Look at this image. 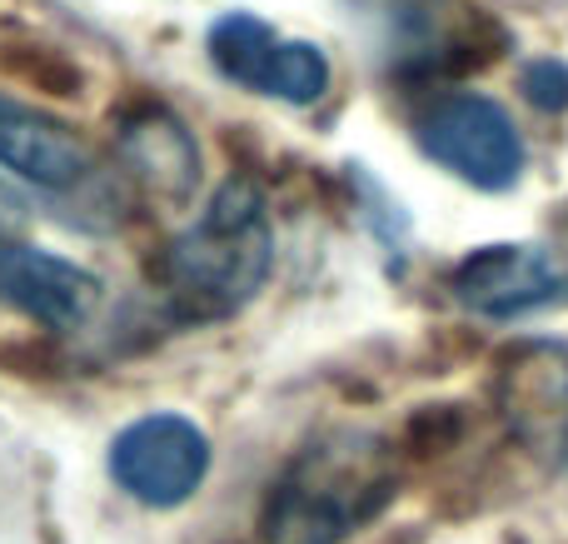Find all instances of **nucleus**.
<instances>
[{"label":"nucleus","mask_w":568,"mask_h":544,"mask_svg":"<svg viewBox=\"0 0 568 544\" xmlns=\"http://www.w3.org/2000/svg\"><path fill=\"white\" fill-rule=\"evenodd\" d=\"M270 265H275V225L265 195L250 180H225L210 205L165 245L160 280L180 315L220 320L260 295Z\"/></svg>","instance_id":"obj_1"},{"label":"nucleus","mask_w":568,"mask_h":544,"mask_svg":"<svg viewBox=\"0 0 568 544\" xmlns=\"http://www.w3.org/2000/svg\"><path fill=\"white\" fill-rule=\"evenodd\" d=\"M394 495V470L369 435H329L310 445L275 485L265 510L270 544H339Z\"/></svg>","instance_id":"obj_2"},{"label":"nucleus","mask_w":568,"mask_h":544,"mask_svg":"<svg viewBox=\"0 0 568 544\" xmlns=\"http://www.w3.org/2000/svg\"><path fill=\"white\" fill-rule=\"evenodd\" d=\"M424 155L479 190H509L524 170V140L509 110L484 95H439L414 120Z\"/></svg>","instance_id":"obj_3"},{"label":"nucleus","mask_w":568,"mask_h":544,"mask_svg":"<svg viewBox=\"0 0 568 544\" xmlns=\"http://www.w3.org/2000/svg\"><path fill=\"white\" fill-rule=\"evenodd\" d=\"M210 60L225 80L260 95L290 100V105H314L329 90V60L310 40H284L270 20L250 10H230L210 26Z\"/></svg>","instance_id":"obj_4"},{"label":"nucleus","mask_w":568,"mask_h":544,"mask_svg":"<svg viewBox=\"0 0 568 544\" xmlns=\"http://www.w3.org/2000/svg\"><path fill=\"white\" fill-rule=\"evenodd\" d=\"M210 440L185 415H145L125 425L110 445V475L130 500L175 510L205 485Z\"/></svg>","instance_id":"obj_5"},{"label":"nucleus","mask_w":568,"mask_h":544,"mask_svg":"<svg viewBox=\"0 0 568 544\" xmlns=\"http://www.w3.org/2000/svg\"><path fill=\"white\" fill-rule=\"evenodd\" d=\"M454 300L474 315L509 320L568 295V275L539 245H484L454 270Z\"/></svg>","instance_id":"obj_6"},{"label":"nucleus","mask_w":568,"mask_h":544,"mask_svg":"<svg viewBox=\"0 0 568 544\" xmlns=\"http://www.w3.org/2000/svg\"><path fill=\"white\" fill-rule=\"evenodd\" d=\"M95 300L100 280L85 265L0 235V305L20 310L50 330H70L95 310Z\"/></svg>","instance_id":"obj_7"},{"label":"nucleus","mask_w":568,"mask_h":544,"mask_svg":"<svg viewBox=\"0 0 568 544\" xmlns=\"http://www.w3.org/2000/svg\"><path fill=\"white\" fill-rule=\"evenodd\" d=\"M0 165L40 190H75L95 175V160L55 115L0 95Z\"/></svg>","instance_id":"obj_8"},{"label":"nucleus","mask_w":568,"mask_h":544,"mask_svg":"<svg viewBox=\"0 0 568 544\" xmlns=\"http://www.w3.org/2000/svg\"><path fill=\"white\" fill-rule=\"evenodd\" d=\"M120 155H125V170L150 185L160 200H185L190 185L200 180V150L195 140L185 135L175 115L165 110H145L140 120H130L125 135H120Z\"/></svg>","instance_id":"obj_9"},{"label":"nucleus","mask_w":568,"mask_h":544,"mask_svg":"<svg viewBox=\"0 0 568 544\" xmlns=\"http://www.w3.org/2000/svg\"><path fill=\"white\" fill-rule=\"evenodd\" d=\"M504 400L514 415H529L544 425L568 420V355L564 350H529L524 365H514V375L504 380Z\"/></svg>","instance_id":"obj_10"},{"label":"nucleus","mask_w":568,"mask_h":544,"mask_svg":"<svg viewBox=\"0 0 568 544\" xmlns=\"http://www.w3.org/2000/svg\"><path fill=\"white\" fill-rule=\"evenodd\" d=\"M524 95L539 110H549V115L568 110V66L564 60H534V66L524 70Z\"/></svg>","instance_id":"obj_11"},{"label":"nucleus","mask_w":568,"mask_h":544,"mask_svg":"<svg viewBox=\"0 0 568 544\" xmlns=\"http://www.w3.org/2000/svg\"><path fill=\"white\" fill-rule=\"evenodd\" d=\"M30 220V200L20 195V185L10 175H0V235H16Z\"/></svg>","instance_id":"obj_12"}]
</instances>
